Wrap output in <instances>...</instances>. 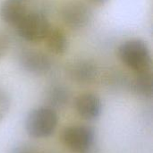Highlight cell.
<instances>
[{
	"mask_svg": "<svg viewBox=\"0 0 153 153\" xmlns=\"http://www.w3.org/2000/svg\"><path fill=\"white\" fill-rule=\"evenodd\" d=\"M121 62L134 73L152 70V59L147 43L142 39H129L123 42L117 49Z\"/></svg>",
	"mask_w": 153,
	"mask_h": 153,
	"instance_id": "6da1fadb",
	"label": "cell"
},
{
	"mask_svg": "<svg viewBox=\"0 0 153 153\" xmlns=\"http://www.w3.org/2000/svg\"><path fill=\"white\" fill-rule=\"evenodd\" d=\"M58 117L55 109L49 107H39L30 111L25 119L27 134L36 139L49 137L57 127Z\"/></svg>",
	"mask_w": 153,
	"mask_h": 153,
	"instance_id": "7a4b0ae2",
	"label": "cell"
},
{
	"mask_svg": "<svg viewBox=\"0 0 153 153\" xmlns=\"http://www.w3.org/2000/svg\"><path fill=\"white\" fill-rule=\"evenodd\" d=\"M65 146L74 153H88L96 142V132L87 125H74L66 127L62 134Z\"/></svg>",
	"mask_w": 153,
	"mask_h": 153,
	"instance_id": "3957f363",
	"label": "cell"
},
{
	"mask_svg": "<svg viewBox=\"0 0 153 153\" xmlns=\"http://www.w3.org/2000/svg\"><path fill=\"white\" fill-rule=\"evenodd\" d=\"M50 27V23L44 14L39 12H28L15 28L24 40L38 43L45 39Z\"/></svg>",
	"mask_w": 153,
	"mask_h": 153,
	"instance_id": "277c9868",
	"label": "cell"
},
{
	"mask_svg": "<svg viewBox=\"0 0 153 153\" xmlns=\"http://www.w3.org/2000/svg\"><path fill=\"white\" fill-rule=\"evenodd\" d=\"M92 17L93 13L91 7L81 1L70 2L61 11V18L64 23L73 30H81L87 27Z\"/></svg>",
	"mask_w": 153,
	"mask_h": 153,
	"instance_id": "5b68a950",
	"label": "cell"
},
{
	"mask_svg": "<svg viewBox=\"0 0 153 153\" xmlns=\"http://www.w3.org/2000/svg\"><path fill=\"white\" fill-rule=\"evenodd\" d=\"M19 63L24 71L34 75H43L51 69L49 57L38 49H24L19 56Z\"/></svg>",
	"mask_w": 153,
	"mask_h": 153,
	"instance_id": "8992f818",
	"label": "cell"
},
{
	"mask_svg": "<svg viewBox=\"0 0 153 153\" xmlns=\"http://www.w3.org/2000/svg\"><path fill=\"white\" fill-rule=\"evenodd\" d=\"M98 66L90 59L74 61L68 66L67 74L72 81L78 84L92 83L98 76Z\"/></svg>",
	"mask_w": 153,
	"mask_h": 153,
	"instance_id": "52a82bcc",
	"label": "cell"
},
{
	"mask_svg": "<svg viewBox=\"0 0 153 153\" xmlns=\"http://www.w3.org/2000/svg\"><path fill=\"white\" fill-rule=\"evenodd\" d=\"M75 109L82 118L88 121H94L101 115L102 102L93 93H83L76 98Z\"/></svg>",
	"mask_w": 153,
	"mask_h": 153,
	"instance_id": "ba28073f",
	"label": "cell"
},
{
	"mask_svg": "<svg viewBox=\"0 0 153 153\" xmlns=\"http://www.w3.org/2000/svg\"><path fill=\"white\" fill-rule=\"evenodd\" d=\"M28 12L22 1L5 0L0 6V18L6 24L16 27Z\"/></svg>",
	"mask_w": 153,
	"mask_h": 153,
	"instance_id": "9c48e42d",
	"label": "cell"
},
{
	"mask_svg": "<svg viewBox=\"0 0 153 153\" xmlns=\"http://www.w3.org/2000/svg\"><path fill=\"white\" fill-rule=\"evenodd\" d=\"M44 41L48 50L55 55H63L68 48L67 38L58 27H50Z\"/></svg>",
	"mask_w": 153,
	"mask_h": 153,
	"instance_id": "30bf717a",
	"label": "cell"
},
{
	"mask_svg": "<svg viewBox=\"0 0 153 153\" xmlns=\"http://www.w3.org/2000/svg\"><path fill=\"white\" fill-rule=\"evenodd\" d=\"M46 100L48 106L53 109L60 108L66 105L69 100V91L63 85H53L50 87L46 95Z\"/></svg>",
	"mask_w": 153,
	"mask_h": 153,
	"instance_id": "8fae6325",
	"label": "cell"
},
{
	"mask_svg": "<svg viewBox=\"0 0 153 153\" xmlns=\"http://www.w3.org/2000/svg\"><path fill=\"white\" fill-rule=\"evenodd\" d=\"M133 87L135 92L143 97H152L153 91V79L152 70L135 73Z\"/></svg>",
	"mask_w": 153,
	"mask_h": 153,
	"instance_id": "7c38bea8",
	"label": "cell"
},
{
	"mask_svg": "<svg viewBox=\"0 0 153 153\" xmlns=\"http://www.w3.org/2000/svg\"><path fill=\"white\" fill-rule=\"evenodd\" d=\"M10 108V99L8 95L0 91V121H2L7 115Z\"/></svg>",
	"mask_w": 153,
	"mask_h": 153,
	"instance_id": "4fadbf2b",
	"label": "cell"
},
{
	"mask_svg": "<svg viewBox=\"0 0 153 153\" xmlns=\"http://www.w3.org/2000/svg\"><path fill=\"white\" fill-rule=\"evenodd\" d=\"M9 48V40L7 37L0 33V59L6 54Z\"/></svg>",
	"mask_w": 153,
	"mask_h": 153,
	"instance_id": "5bb4252c",
	"label": "cell"
},
{
	"mask_svg": "<svg viewBox=\"0 0 153 153\" xmlns=\"http://www.w3.org/2000/svg\"><path fill=\"white\" fill-rule=\"evenodd\" d=\"M91 4H95V5H99V6H101V5H104L106 4L109 0H89Z\"/></svg>",
	"mask_w": 153,
	"mask_h": 153,
	"instance_id": "9a60e30c",
	"label": "cell"
},
{
	"mask_svg": "<svg viewBox=\"0 0 153 153\" xmlns=\"http://www.w3.org/2000/svg\"><path fill=\"white\" fill-rule=\"evenodd\" d=\"M14 153H27V152H23V151H17L16 152H14Z\"/></svg>",
	"mask_w": 153,
	"mask_h": 153,
	"instance_id": "2e32d148",
	"label": "cell"
},
{
	"mask_svg": "<svg viewBox=\"0 0 153 153\" xmlns=\"http://www.w3.org/2000/svg\"><path fill=\"white\" fill-rule=\"evenodd\" d=\"M20 1H22V2H23V1H24V0H20Z\"/></svg>",
	"mask_w": 153,
	"mask_h": 153,
	"instance_id": "e0dca14e",
	"label": "cell"
}]
</instances>
